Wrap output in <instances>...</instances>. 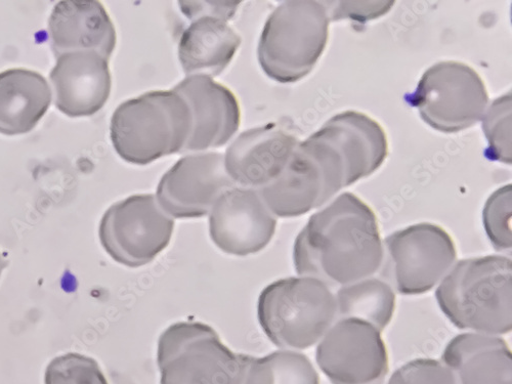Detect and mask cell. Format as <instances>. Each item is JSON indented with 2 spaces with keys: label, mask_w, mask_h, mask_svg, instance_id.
Returning <instances> with one entry per match:
<instances>
[{
  "label": "cell",
  "mask_w": 512,
  "mask_h": 384,
  "mask_svg": "<svg viewBox=\"0 0 512 384\" xmlns=\"http://www.w3.org/2000/svg\"><path fill=\"white\" fill-rule=\"evenodd\" d=\"M238 2H182L181 10L188 19L200 15H212L231 20L239 7Z\"/></svg>",
  "instance_id": "obj_29"
},
{
  "label": "cell",
  "mask_w": 512,
  "mask_h": 384,
  "mask_svg": "<svg viewBox=\"0 0 512 384\" xmlns=\"http://www.w3.org/2000/svg\"><path fill=\"white\" fill-rule=\"evenodd\" d=\"M512 265L506 255L457 262L436 291L453 325L468 332L502 336L512 329Z\"/></svg>",
  "instance_id": "obj_2"
},
{
  "label": "cell",
  "mask_w": 512,
  "mask_h": 384,
  "mask_svg": "<svg viewBox=\"0 0 512 384\" xmlns=\"http://www.w3.org/2000/svg\"><path fill=\"white\" fill-rule=\"evenodd\" d=\"M319 133L343 161L348 187L374 174L389 155L386 132L364 113H339L328 120Z\"/></svg>",
  "instance_id": "obj_16"
},
{
  "label": "cell",
  "mask_w": 512,
  "mask_h": 384,
  "mask_svg": "<svg viewBox=\"0 0 512 384\" xmlns=\"http://www.w3.org/2000/svg\"><path fill=\"white\" fill-rule=\"evenodd\" d=\"M258 318L276 347L307 350L317 345L336 322L335 294L312 277L280 279L262 291Z\"/></svg>",
  "instance_id": "obj_4"
},
{
  "label": "cell",
  "mask_w": 512,
  "mask_h": 384,
  "mask_svg": "<svg viewBox=\"0 0 512 384\" xmlns=\"http://www.w3.org/2000/svg\"><path fill=\"white\" fill-rule=\"evenodd\" d=\"M442 362L457 384H511V351L500 336L459 334L446 347Z\"/></svg>",
  "instance_id": "obj_19"
},
{
  "label": "cell",
  "mask_w": 512,
  "mask_h": 384,
  "mask_svg": "<svg viewBox=\"0 0 512 384\" xmlns=\"http://www.w3.org/2000/svg\"><path fill=\"white\" fill-rule=\"evenodd\" d=\"M298 144L276 124L254 128L228 148L224 156L227 173L236 185L259 190L281 174Z\"/></svg>",
  "instance_id": "obj_14"
},
{
  "label": "cell",
  "mask_w": 512,
  "mask_h": 384,
  "mask_svg": "<svg viewBox=\"0 0 512 384\" xmlns=\"http://www.w3.org/2000/svg\"><path fill=\"white\" fill-rule=\"evenodd\" d=\"M56 58L71 52L92 51L110 59L116 47V30L96 0H66L53 10L49 22Z\"/></svg>",
  "instance_id": "obj_18"
},
{
  "label": "cell",
  "mask_w": 512,
  "mask_h": 384,
  "mask_svg": "<svg viewBox=\"0 0 512 384\" xmlns=\"http://www.w3.org/2000/svg\"><path fill=\"white\" fill-rule=\"evenodd\" d=\"M175 220L152 194L134 195L113 204L99 228L104 250L116 263L140 268L153 262L172 240Z\"/></svg>",
  "instance_id": "obj_9"
},
{
  "label": "cell",
  "mask_w": 512,
  "mask_h": 384,
  "mask_svg": "<svg viewBox=\"0 0 512 384\" xmlns=\"http://www.w3.org/2000/svg\"><path fill=\"white\" fill-rule=\"evenodd\" d=\"M388 384H457V380L443 362L417 359L399 368Z\"/></svg>",
  "instance_id": "obj_27"
},
{
  "label": "cell",
  "mask_w": 512,
  "mask_h": 384,
  "mask_svg": "<svg viewBox=\"0 0 512 384\" xmlns=\"http://www.w3.org/2000/svg\"><path fill=\"white\" fill-rule=\"evenodd\" d=\"M377 328L360 319H338L319 341L316 360L332 384H382L389 353Z\"/></svg>",
  "instance_id": "obj_10"
},
{
  "label": "cell",
  "mask_w": 512,
  "mask_h": 384,
  "mask_svg": "<svg viewBox=\"0 0 512 384\" xmlns=\"http://www.w3.org/2000/svg\"><path fill=\"white\" fill-rule=\"evenodd\" d=\"M409 102L435 130L454 134L483 118L489 96L484 80L475 69L460 62L445 61L425 71Z\"/></svg>",
  "instance_id": "obj_7"
},
{
  "label": "cell",
  "mask_w": 512,
  "mask_h": 384,
  "mask_svg": "<svg viewBox=\"0 0 512 384\" xmlns=\"http://www.w3.org/2000/svg\"><path fill=\"white\" fill-rule=\"evenodd\" d=\"M191 110L192 132L183 152H202L227 144L237 133L241 110L225 85L202 75L187 76L174 89Z\"/></svg>",
  "instance_id": "obj_13"
},
{
  "label": "cell",
  "mask_w": 512,
  "mask_h": 384,
  "mask_svg": "<svg viewBox=\"0 0 512 384\" xmlns=\"http://www.w3.org/2000/svg\"><path fill=\"white\" fill-rule=\"evenodd\" d=\"M329 23L324 2L290 0L279 6L260 39L258 56L264 72L279 83L306 77L327 46Z\"/></svg>",
  "instance_id": "obj_5"
},
{
  "label": "cell",
  "mask_w": 512,
  "mask_h": 384,
  "mask_svg": "<svg viewBox=\"0 0 512 384\" xmlns=\"http://www.w3.org/2000/svg\"><path fill=\"white\" fill-rule=\"evenodd\" d=\"M329 19L332 21L351 19L364 22L387 14L394 2H324Z\"/></svg>",
  "instance_id": "obj_28"
},
{
  "label": "cell",
  "mask_w": 512,
  "mask_h": 384,
  "mask_svg": "<svg viewBox=\"0 0 512 384\" xmlns=\"http://www.w3.org/2000/svg\"><path fill=\"white\" fill-rule=\"evenodd\" d=\"M259 192L276 218L301 217L333 197L319 161L302 142L281 174Z\"/></svg>",
  "instance_id": "obj_17"
},
{
  "label": "cell",
  "mask_w": 512,
  "mask_h": 384,
  "mask_svg": "<svg viewBox=\"0 0 512 384\" xmlns=\"http://www.w3.org/2000/svg\"><path fill=\"white\" fill-rule=\"evenodd\" d=\"M110 131L124 161L147 165L183 152L192 132V114L176 91H154L122 103L112 116Z\"/></svg>",
  "instance_id": "obj_3"
},
{
  "label": "cell",
  "mask_w": 512,
  "mask_h": 384,
  "mask_svg": "<svg viewBox=\"0 0 512 384\" xmlns=\"http://www.w3.org/2000/svg\"><path fill=\"white\" fill-rule=\"evenodd\" d=\"M337 320L355 318L380 332L391 323L396 310V293L382 279L369 277L337 289Z\"/></svg>",
  "instance_id": "obj_22"
},
{
  "label": "cell",
  "mask_w": 512,
  "mask_h": 384,
  "mask_svg": "<svg viewBox=\"0 0 512 384\" xmlns=\"http://www.w3.org/2000/svg\"><path fill=\"white\" fill-rule=\"evenodd\" d=\"M482 120L489 143L487 155L493 160L511 164V93L495 100Z\"/></svg>",
  "instance_id": "obj_24"
},
{
  "label": "cell",
  "mask_w": 512,
  "mask_h": 384,
  "mask_svg": "<svg viewBox=\"0 0 512 384\" xmlns=\"http://www.w3.org/2000/svg\"><path fill=\"white\" fill-rule=\"evenodd\" d=\"M160 384H232L238 355L212 327L179 322L160 336L157 348Z\"/></svg>",
  "instance_id": "obj_8"
},
{
  "label": "cell",
  "mask_w": 512,
  "mask_h": 384,
  "mask_svg": "<svg viewBox=\"0 0 512 384\" xmlns=\"http://www.w3.org/2000/svg\"><path fill=\"white\" fill-rule=\"evenodd\" d=\"M276 227L277 218L256 189L235 187L224 193L209 212L211 240L230 255L262 251L273 239Z\"/></svg>",
  "instance_id": "obj_12"
},
{
  "label": "cell",
  "mask_w": 512,
  "mask_h": 384,
  "mask_svg": "<svg viewBox=\"0 0 512 384\" xmlns=\"http://www.w3.org/2000/svg\"><path fill=\"white\" fill-rule=\"evenodd\" d=\"M51 80L55 104L69 117L93 116L110 97L109 60L97 52H71L58 57Z\"/></svg>",
  "instance_id": "obj_15"
},
{
  "label": "cell",
  "mask_w": 512,
  "mask_h": 384,
  "mask_svg": "<svg viewBox=\"0 0 512 384\" xmlns=\"http://www.w3.org/2000/svg\"><path fill=\"white\" fill-rule=\"evenodd\" d=\"M6 267H7V263L4 260L2 254H0V276H2L3 271L5 270Z\"/></svg>",
  "instance_id": "obj_30"
},
{
  "label": "cell",
  "mask_w": 512,
  "mask_h": 384,
  "mask_svg": "<svg viewBox=\"0 0 512 384\" xmlns=\"http://www.w3.org/2000/svg\"><path fill=\"white\" fill-rule=\"evenodd\" d=\"M244 384H320V378L306 355L282 350L263 358L247 356Z\"/></svg>",
  "instance_id": "obj_23"
},
{
  "label": "cell",
  "mask_w": 512,
  "mask_h": 384,
  "mask_svg": "<svg viewBox=\"0 0 512 384\" xmlns=\"http://www.w3.org/2000/svg\"><path fill=\"white\" fill-rule=\"evenodd\" d=\"M453 238L442 227L421 223L383 240L380 279L403 295H420L438 286L456 264Z\"/></svg>",
  "instance_id": "obj_6"
},
{
  "label": "cell",
  "mask_w": 512,
  "mask_h": 384,
  "mask_svg": "<svg viewBox=\"0 0 512 384\" xmlns=\"http://www.w3.org/2000/svg\"><path fill=\"white\" fill-rule=\"evenodd\" d=\"M236 187L220 153H199L179 160L162 177L156 199L170 218L196 219L210 210L227 191Z\"/></svg>",
  "instance_id": "obj_11"
},
{
  "label": "cell",
  "mask_w": 512,
  "mask_h": 384,
  "mask_svg": "<svg viewBox=\"0 0 512 384\" xmlns=\"http://www.w3.org/2000/svg\"><path fill=\"white\" fill-rule=\"evenodd\" d=\"M46 384H108L93 358L69 353L54 359L48 366Z\"/></svg>",
  "instance_id": "obj_25"
},
{
  "label": "cell",
  "mask_w": 512,
  "mask_h": 384,
  "mask_svg": "<svg viewBox=\"0 0 512 384\" xmlns=\"http://www.w3.org/2000/svg\"><path fill=\"white\" fill-rule=\"evenodd\" d=\"M383 258V241L373 209L353 193H344L313 215L296 237L298 276L340 288L373 277Z\"/></svg>",
  "instance_id": "obj_1"
},
{
  "label": "cell",
  "mask_w": 512,
  "mask_h": 384,
  "mask_svg": "<svg viewBox=\"0 0 512 384\" xmlns=\"http://www.w3.org/2000/svg\"><path fill=\"white\" fill-rule=\"evenodd\" d=\"M51 101L49 84L39 73L21 68L0 73V134L31 132Z\"/></svg>",
  "instance_id": "obj_21"
},
{
  "label": "cell",
  "mask_w": 512,
  "mask_h": 384,
  "mask_svg": "<svg viewBox=\"0 0 512 384\" xmlns=\"http://www.w3.org/2000/svg\"><path fill=\"white\" fill-rule=\"evenodd\" d=\"M229 21L212 15H200L182 32L179 60L187 76L220 75L232 62L241 45V37Z\"/></svg>",
  "instance_id": "obj_20"
},
{
  "label": "cell",
  "mask_w": 512,
  "mask_h": 384,
  "mask_svg": "<svg viewBox=\"0 0 512 384\" xmlns=\"http://www.w3.org/2000/svg\"><path fill=\"white\" fill-rule=\"evenodd\" d=\"M484 227L495 250L508 254L511 236V185L495 191L486 202L483 212Z\"/></svg>",
  "instance_id": "obj_26"
}]
</instances>
